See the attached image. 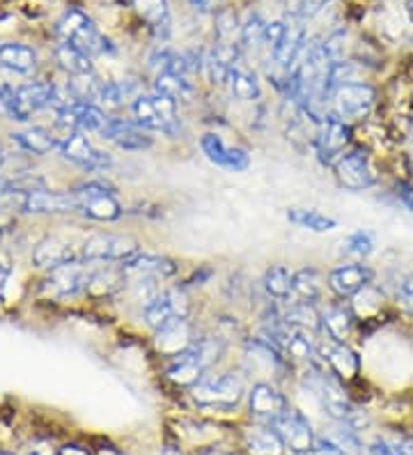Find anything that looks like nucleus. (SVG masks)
Here are the masks:
<instances>
[{"instance_id": "obj_46", "label": "nucleus", "mask_w": 413, "mask_h": 455, "mask_svg": "<svg viewBox=\"0 0 413 455\" xmlns=\"http://www.w3.org/2000/svg\"><path fill=\"white\" fill-rule=\"evenodd\" d=\"M211 276H214V269H211V267H200V269H195V272H193V276H188L182 285L184 288L191 290V288H195V285H204Z\"/></svg>"}, {"instance_id": "obj_26", "label": "nucleus", "mask_w": 413, "mask_h": 455, "mask_svg": "<svg viewBox=\"0 0 413 455\" xmlns=\"http://www.w3.org/2000/svg\"><path fill=\"white\" fill-rule=\"evenodd\" d=\"M127 283L129 276L120 262H104V267H99V269H90L85 294H90L94 299H108V297H115L117 292L127 288Z\"/></svg>"}, {"instance_id": "obj_22", "label": "nucleus", "mask_w": 413, "mask_h": 455, "mask_svg": "<svg viewBox=\"0 0 413 455\" xmlns=\"http://www.w3.org/2000/svg\"><path fill=\"white\" fill-rule=\"evenodd\" d=\"M88 278L90 269L83 265V260L69 262V265L51 269L42 290L51 294V297H55V299H67V297H76V294L85 292Z\"/></svg>"}, {"instance_id": "obj_42", "label": "nucleus", "mask_w": 413, "mask_h": 455, "mask_svg": "<svg viewBox=\"0 0 413 455\" xmlns=\"http://www.w3.org/2000/svg\"><path fill=\"white\" fill-rule=\"evenodd\" d=\"M397 455H413V430H400L393 439H385Z\"/></svg>"}, {"instance_id": "obj_45", "label": "nucleus", "mask_w": 413, "mask_h": 455, "mask_svg": "<svg viewBox=\"0 0 413 455\" xmlns=\"http://www.w3.org/2000/svg\"><path fill=\"white\" fill-rule=\"evenodd\" d=\"M187 5L200 17H207V14H216L223 7V0H187Z\"/></svg>"}, {"instance_id": "obj_5", "label": "nucleus", "mask_w": 413, "mask_h": 455, "mask_svg": "<svg viewBox=\"0 0 413 455\" xmlns=\"http://www.w3.org/2000/svg\"><path fill=\"white\" fill-rule=\"evenodd\" d=\"M58 37L62 42H69V44L78 46L81 51H85L90 58L94 56H110L115 53V44L97 28V23L85 14L78 7L65 12V17L58 21Z\"/></svg>"}, {"instance_id": "obj_21", "label": "nucleus", "mask_w": 413, "mask_h": 455, "mask_svg": "<svg viewBox=\"0 0 413 455\" xmlns=\"http://www.w3.org/2000/svg\"><path fill=\"white\" fill-rule=\"evenodd\" d=\"M99 136L108 143L117 145L124 152H143L149 150L155 145V136L145 132L143 127H138L133 123V117H108L106 127L101 129Z\"/></svg>"}, {"instance_id": "obj_40", "label": "nucleus", "mask_w": 413, "mask_h": 455, "mask_svg": "<svg viewBox=\"0 0 413 455\" xmlns=\"http://www.w3.org/2000/svg\"><path fill=\"white\" fill-rule=\"evenodd\" d=\"M239 33H242V21H239L234 7L223 5L214 14V42H237L239 44Z\"/></svg>"}, {"instance_id": "obj_35", "label": "nucleus", "mask_w": 413, "mask_h": 455, "mask_svg": "<svg viewBox=\"0 0 413 455\" xmlns=\"http://www.w3.org/2000/svg\"><path fill=\"white\" fill-rule=\"evenodd\" d=\"M0 67L17 74H33L37 69V53L21 42L0 44Z\"/></svg>"}, {"instance_id": "obj_36", "label": "nucleus", "mask_w": 413, "mask_h": 455, "mask_svg": "<svg viewBox=\"0 0 413 455\" xmlns=\"http://www.w3.org/2000/svg\"><path fill=\"white\" fill-rule=\"evenodd\" d=\"M12 140L28 155H49L51 150H58V140L51 136V132L42 127H28L23 132L12 133Z\"/></svg>"}, {"instance_id": "obj_39", "label": "nucleus", "mask_w": 413, "mask_h": 455, "mask_svg": "<svg viewBox=\"0 0 413 455\" xmlns=\"http://www.w3.org/2000/svg\"><path fill=\"white\" fill-rule=\"evenodd\" d=\"M265 30L266 21L262 19V14L259 12H250L242 21V33H239V46H242V51L262 49L265 46Z\"/></svg>"}, {"instance_id": "obj_3", "label": "nucleus", "mask_w": 413, "mask_h": 455, "mask_svg": "<svg viewBox=\"0 0 413 455\" xmlns=\"http://www.w3.org/2000/svg\"><path fill=\"white\" fill-rule=\"evenodd\" d=\"M248 395L246 379L242 372H207L191 389L193 403L207 410H234Z\"/></svg>"}, {"instance_id": "obj_44", "label": "nucleus", "mask_w": 413, "mask_h": 455, "mask_svg": "<svg viewBox=\"0 0 413 455\" xmlns=\"http://www.w3.org/2000/svg\"><path fill=\"white\" fill-rule=\"evenodd\" d=\"M308 455H345V453H342V449L333 442V439L324 435V437L314 439L313 451H310Z\"/></svg>"}, {"instance_id": "obj_16", "label": "nucleus", "mask_w": 413, "mask_h": 455, "mask_svg": "<svg viewBox=\"0 0 413 455\" xmlns=\"http://www.w3.org/2000/svg\"><path fill=\"white\" fill-rule=\"evenodd\" d=\"M198 327L193 323V317H172L165 324H161L156 331H152V347L161 361L168 356L184 352L191 347L193 340L198 339Z\"/></svg>"}, {"instance_id": "obj_8", "label": "nucleus", "mask_w": 413, "mask_h": 455, "mask_svg": "<svg viewBox=\"0 0 413 455\" xmlns=\"http://www.w3.org/2000/svg\"><path fill=\"white\" fill-rule=\"evenodd\" d=\"M193 315V304L188 288L182 283L172 285V288H161L156 297L140 306V317L143 324L149 331H156L161 324H165L172 317H191Z\"/></svg>"}, {"instance_id": "obj_6", "label": "nucleus", "mask_w": 413, "mask_h": 455, "mask_svg": "<svg viewBox=\"0 0 413 455\" xmlns=\"http://www.w3.org/2000/svg\"><path fill=\"white\" fill-rule=\"evenodd\" d=\"M356 143V127L349 123H345L342 117H338L336 113L329 111L326 117L317 124L313 136V148L314 156L320 159L322 166L330 168L336 164L338 156L345 150H349L352 145Z\"/></svg>"}, {"instance_id": "obj_23", "label": "nucleus", "mask_w": 413, "mask_h": 455, "mask_svg": "<svg viewBox=\"0 0 413 455\" xmlns=\"http://www.w3.org/2000/svg\"><path fill=\"white\" fill-rule=\"evenodd\" d=\"M124 272H127L129 281H136V278H152V281H171L179 272V262L171 256H159V253H136L133 258H129L127 262H122Z\"/></svg>"}, {"instance_id": "obj_14", "label": "nucleus", "mask_w": 413, "mask_h": 455, "mask_svg": "<svg viewBox=\"0 0 413 455\" xmlns=\"http://www.w3.org/2000/svg\"><path fill=\"white\" fill-rule=\"evenodd\" d=\"M352 304V311L358 320V329H377L384 324V320L388 317V313L393 311V301L385 292V288L381 283H369L368 288H363L356 297L349 299Z\"/></svg>"}, {"instance_id": "obj_11", "label": "nucleus", "mask_w": 413, "mask_h": 455, "mask_svg": "<svg viewBox=\"0 0 413 455\" xmlns=\"http://www.w3.org/2000/svg\"><path fill=\"white\" fill-rule=\"evenodd\" d=\"M377 274L379 272L372 265H368V262L347 260L336 265L333 269H329V274H326V285H329L330 297L349 301L361 290L368 288L369 283H375Z\"/></svg>"}, {"instance_id": "obj_19", "label": "nucleus", "mask_w": 413, "mask_h": 455, "mask_svg": "<svg viewBox=\"0 0 413 455\" xmlns=\"http://www.w3.org/2000/svg\"><path fill=\"white\" fill-rule=\"evenodd\" d=\"M108 117L110 116L99 104H83V101H69L55 111L58 127L83 133H99L108 123Z\"/></svg>"}, {"instance_id": "obj_38", "label": "nucleus", "mask_w": 413, "mask_h": 455, "mask_svg": "<svg viewBox=\"0 0 413 455\" xmlns=\"http://www.w3.org/2000/svg\"><path fill=\"white\" fill-rule=\"evenodd\" d=\"M55 60L60 65V69H65L69 76H81V74L92 72V58L81 51L78 46L69 44V42H62L55 46Z\"/></svg>"}, {"instance_id": "obj_17", "label": "nucleus", "mask_w": 413, "mask_h": 455, "mask_svg": "<svg viewBox=\"0 0 413 455\" xmlns=\"http://www.w3.org/2000/svg\"><path fill=\"white\" fill-rule=\"evenodd\" d=\"M198 145L200 152L204 155V159L214 164V166L223 168V171L243 172L250 168V155H248L246 148L227 145L218 132L203 133Z\"/></svg>"}, {"instance_id": "obj_18", "label": "nucleus", "mask_w": 413, "mask_h": 455, "mask_svg": "<svg viewBox=\"0 0 413 455\" xmlns=\"http://www.w3.org/2000/svg\"><path fill=\"white\" fill-rule=\"evenodd\" d=\"M322 336L336 343H352L353 333L358 331V320L352 311V304L345 299L330 297V301H322Z\"/></svg>"}, {"instance_id": "obj_32", "label": "nucleus", "mask_w": 413, "mask_h": 455, "mask_svg": "<svg viewBox=\"0 0 413 455\" xmlns=\"http://www.w3.org/2000/svg\"><path fill=\"white\" fill-rule=\"evenodd\" d=\"M246 449L250 455H285V442L269 423H255L246 433Z\"/></svg>"}, {"instance_id": "obj_51", "label": "nucleus", "mask_w": 413, "mask_h": 455, "mask_svg": "<svg viewBox=\"0 0 413 455\" xmlns=\"http://www.w3.org/2000/svg\"><path fill=\"white\" fill-rule=\"evenodd\" d=\"M404 10H407V17H409V21L413 23V0H407V3H404Z\"/></svg>"}, {"instance_id": "obj_41", "label": "nucleus", "mask_w": 413, "mask_h": 455, "mask_svg": "<svg viewBox=\"0 0 413 455\" xmlns=\"http://www.w3.org/2000/svg\"><path fill=\"white\" fill-rule=\"evenodd\" d=\"M336 442L342 449L345 455H361L363 453V444H361V437H358V430L352 427L349 423H338V427L330 435H326Z\"/></svg>"}, {"instance_id": "obj_37", "label": "nucleus", "mask_w": 413, "mask_h": 455, "mask_svg": "<svg viewBox=\"0 0 413 455\" xmlns=\"http://www.w3.org/2000/svg\"><path fill=\"white\" fill-rule=\"evenodd\" d=\"M393 301V308L402 315L413 317V272H400L391 278V283L384 285Z\"/></svg>"}, {"instance_id": "obj_30", "label": "nucleus", "mask_w": 413, "mask_h": 455, "mask_svg": "<svg viewBox=\"0 0 413 455\" xmlns=\"http://www.w3.org/2000/svg\"><path fill=\"white\" fill-rule=\"evenodd\" d=\"M377 249H379L377 235L368 228H356L347 237H342L340 246H338V256L347 258V260L368 262L369 258L375 256Z\"/></svg>"}, {"instance_id": "obj_2", "label": "nucleus", "mask_w": 413, "mask_h": 455, "mask_svg": "<svg viewBox=\"0 0 413 455\" xmlns=\"http://www.w3.org/2000/svg\"><path fill=\"white\" fill-rule=\"evenodd\" d=\"M381 106L379 85L369 81H356V84H342L330 92V111L342 117L345 123L365 124L375 117Z\"/></svg>"}, {"instance_id": "obj_29", "label": "nucleus", "mask_w": 413, "mask_h": 455, "mask_svg": "<svg viewBox=\"0 0 413 455\" xmlns=\"http://www.w3.org/2000/svg\"><path fill=\"white\" fill-rule=\"evenodd\" d=\"M226 88L232 95V100L250 101V104L262 100V84H259V76L250 69V67L243 65V62H237V65L232 67Z\"/></svg>"}, {"instance_id": "obj_43", "label": "nucleus", "mask_w": 413, "mask_h": 455, "mask_svg": "<svg viewBox=\"0 0 413 455\" xmlns=\"http://www.w3.org/2000/svg\"><path fill=\"white\" fill-rule=\"evenodd\" d=\"M393 194H395L397 203L413 214V182H395L393 184Z\"/></svg>"}, {"instance_id": "obj_50", "label": "nucleus", "mask_w": 413, "mask_h": 455, "mask_svg": "<svg viewBox=\"0 0 413 455\" xmlns=\"http://www.w3.org/2000/svg\"><path fill=\"white\" fill-rule=\"evenodd\" d=\"M159 455H182V451H179V449H175V446H165V449L161 451Z\"/></svg>"}, {"instance_id": "obj_13", "label": "nucleus", "mask_w": 413, "mask_h": 455, "mask_svg": "<svg viewBox=\"0 0 413 455\" xmlns=\"http://www.w3.org/2000/svg\"><path fill=\"white\" fill-rule=\"evenodd\" d=\"M161 366H163V378L168 379V382L179 387V389L188 391H191L207 372H211V368L207 366L204 356L200 355L195 340H193L191 347H187L184 352H177V355L161 361Z\"/></svg>"}, {"instance_id": "obj_27", "label": "nucleus", "mask_w": 413, "mask_h": 455, "mask_svg": "<svg viewBox=\"0 0 413 455\" xmlns=\"http://www.w3.org/2000/svg\"><path fill=\"white\" fill-rule=\"evenodd\" d=\"M78 260H81V253L60 237H44L33 251V265L46 269V272Z\"/></svg>"}, {"instance_id": "obj_52", "label": "nucleus", "mask_w": 413, "mask_h": 455, "mask_svg": "<svg viewBox=\"0 0 413 455\" xmlns=\"http://www.w3.org/2000/svg\"><path fill=\"white\" fill-rule=\"evenodd\" d=\"M7 189H10V184H7V182H5V180L0 178V200H3V196H5V194H7Z\"/></svg>"}, {"instance_id": "obj_48", "label": "nucleus", "mask_w": 413, "mask_h": 455, "mask_svg": "<svg viewBox=\"0 0 413 455\" xmlns=\"http://www.w3.org/2000/svg\"><path fill=\"white\" fill-rule=\"evenodd\" d=\"M58 455H90V451L85 446H78V444H65L60 449Z\"/></svg>"}, {"instance_id": "obj_4", "label": "nucleus", "mask_w": 413, "mask_h": 455, "mask_svg": "<svg viewBox=\"0 0 413 455\" xmlns=\"http://www.w3.org/2000/svg\"><path fill=\"white\" fill-rule=\"evenodd\" d=\"M133 123L149 133H163V136H179L182 120H179V104L172 97H165L149 90L138 97L131 104Z\"/></svg>"}, {"instance_id": "obj_33", "label": "nucleus", "mask_w": 413, "mask_h": 455, "mask_svg": "<svg viewBox=\"0 0 413 455\" xmlns=\"http://www.w3.org/2000/svg\"><path fill=\"white\" fill-rule=\"evenodd\" d=\"M287 221L294 223V226L303 228V230H310V233L324 235V233H333L340 221L336 217H330V214H324V212L314 210V207H290L285 212Z\"/></svg>"}, {"instance_id": "obj_10", "label": "nucleus", "mask_w": 413, "mask_h": 455, "mask_svg": "<svg viewBox=\"0 0 413 455\" xmlns=\"http://www.w3.org/2000/svg\"><path fill=\"white\" fill-rule=\"evenodd\" d=\"M140 242L131 235L97 233L90 235L81 246V260L85 262H127L140 253Z\"/></svg>"}, {"instance_id": "obj_25", "label": "nucleus", "mask_w": 413, "mask_h": 455, "mask_svg": "<svg viewBox=\"0 0 413 455\" xmlns=\"http://www.w3.org/2000/svg\"><path fill=\"white\" fill-rule=\"evenodd\" d=\"M23 212H30V214H74V212H78V198L74 191L35 189L26 194Z\"/></svg>"}, {"instance_id": "obj_20", "label": "nucleus", "mask_w": 413, "mask_h": 455, "mask_svg": "<svg viewBox=\"0 0 413 455\" xmlns=\"http://www.w3.org/2000/svg\"><path fill=\"white\" fill-rule=\"evenodd\" d=\"M271 426L278 430V435H281L282 442H285L287 451H292V453L297 455H308L310 451H313V444L317 437H314V430L313 426H310L308 417H306L301 410H297V407H290V410H287L278 421L271 423Z\"/></svg>"}, {"instance_id": "obj_9", "label": "nucleus", "mask_w": 413, "mask_h": 455, "mask_svg": "<svg viewBox=\"0 0 413 455\" xmlns=\"http://www.w3.org/2000/svg\"><path fill=\"white\" fill-rule=\"evenodd\" d=\"M317 355L324 361V366L352 389L353 384L363 379V356L352 343H336L320 333Z\"/></svg>"}, {"instance_id": "obj_24", "label": "nucleus", "mask_w": 413, "mask_h": 455, "mask_svg": "<svg viewBox=\"0 0 413 455\" xmlns=\"http://www.w3.org/2000/svg\"><path fill=\"white\" fill-rule=\"evenodd\" d=\"M136 17L147 26L156 44H168L172 33L171 0H129Z\"/></svg>"}, {"instance_id": "obj_7", "label": "nucleus", "mask_w": 413, "mask_h": 455, "mask_svg": "<svg viewBox=\"0 0 413 455\" xmlns=\"http://www.w3.org/2000/svg\"><path fill=\"white\" fill-rule=\"evenodd\" d=\"M72 191L78 198V214H83L85 219H92V221L99 223H115L124 214V207L117 200L115 189L101 182V180L83 182L74 187Z\"/></svg>"}, {"instance_id": "obj_15", "label": "nucleus", "mask_w": 413, "mask_h": 455, "mask_svg": "<svg viewBox=\"0 0 413 455\" xmlns=\"http://www.w3.org/2000/svg\"><path fill=\"white\" fill-rule=\"evenodd\" d=\"M248 411L255 423H275L290 410V400L274 382H255L248 389Z\"/></svg>"}, {"instance_id": "obj_31", "label": "nucleus", "mask_w": 413, "mask_h": 455, "mask_svg": "<svg viewBox=\"0 0 413 455\" xmlns=\"http://www.w3.org/2000/svg\"><path fill=\"white\" fill-rule=\"evenodd\" d=\"M149 90H155L159 95L172 97L177 104H188V101H193L195 95H198V85H195V81L175 72L156 74Z\"/></svg>"}, {"instance_id": "obj_34", "label": "nucleus", "mask_w": 413, "mask_h": 455, "mask_svg": "<svg viewBox=\"0 0 413 455\" xmlns=\"http://www.w3.org/2000/svg\"><path fill=\"white\" fill-rule=\"evenodd\" d=\"M292 278L294 272L290 267L275 262V265L266 267L265 276H262V290L269 299L285 304L292 299Z\"/></svg>"}, {"instance_id": "obj_53", "label": "nucleus", "mask_w": 413, "mask_h": 455, "mask_svg": "<svg viewBox=\"0 0 413 455\" xmlns=\"http://www.w3.org/2000/svg\"><path fill=\"white\" fill-rule=\"evenodd\" d=\"M3 164H5V152L0 150V166H3Z\"/></svg>"}, {"instance_id": "obj_47", "label": "nucleus", "mask_w": 413, "mask_h": 455, "mask_svg": "<svg viewBox=\"0 0 413 455\" xmlns=\"http://www.w3.org/2000/svg\"><path fill=\"white\" fill-rule=\"evenodd\" d=\"M369 455H397V453L391 449V444H388L385 439H375V442L369 444Z\"/></svg>"}, {"instance_id": "obj_28", "label": "nucleus", "mask_w": 413, "mask_h": 455, "mask_svg": "<svg viewBox=\"0 0 413 455\" xmlns=\"http://www.w3.org/2000/svg\"><path fill=\"white\" fill-rule=\"evenodd\" d=\"M326 290H329V285H326V274L322 272L320 267L306 265L294 269L292 299L308 301V304H322Z\"/></svg>"}, {"instance_id": "obj_1", "label": "nucleus", "mask_w": 413, "mask_h": 455, "mask_svg": "<svg viewBox=\"0 0 413 455\" xmlns=\"http://www.w3.org/2000/svg\"><path fill=\"white\" fill-rule=\"evenodd\" d=\"M330 171L336 182L347 191L377 189L384 180V166L379 164L377 152L361 143H353L349 150L342 152Z\"/></svg>"}, {"instance_id": "obj_12", "label": "nucleus", "mask_w": 413, "mask_h": 455, "mask_svg": "<svg viewBox=\"0 0 413 455\" xmlns=\"http://www.w3.org/2000/svg\"><path fill=\"white\" fill-rule=\"evenodd\" d=\"M58 152H60L65 162L74 164L83 171L101 172L113 166V156L108 152L99 150V148H94L92 140L88 139V133L83 132H69L65 139L58 140Z\"/></svg>"}, {"instance_id": "obj_49", "label": "nucleus", "mask_w": 413, "mask_h": 455, "mask_svg": "<svg viewBox=\"0 0 413 455\" xmlns=\"http://www.w3.org/2000/svg\"><path fill=\"white\" fill-rule=\"evenodd\" d=\"M7 276H10V262H7L5 258H0V290L5 285Z\"/></svg>"}]
</instances>
